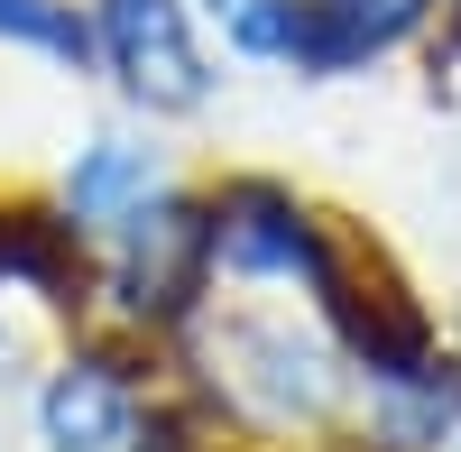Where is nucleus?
Instances as JSON below:
<instances>
[{"instance_id":"20e7f679","label":"nucleus","mask_w":461,"mask_h":452,"mask_svg":"<svg viewBox=\"0 0 461 452\" xmlns=\"http://www.w3.org/2000/svg\"><path fill=\"white\" fill-rule=\"evenodd\" d=\"M37 425L47 452H148V416L111 360H65L37 397Z\"/></svg>"},{"instance_id":"f03ea898","label":"nucleus","mask_w":461,"mask_h":452,"mask_svg":"<svg viewBox=\"0 0 461 452\" xmlns=\"http://www.w3.org/2000/svg\"><path fill=\"white\" fill-rule=\"evenodd\" d=\"M111 231H121V295L139 314H185L194 305V286L212 268V212L148 194L139 212L111 221Z\"/></svg>"},{"instance_id":"6e6552de","label":"nucleus","mask_w":461,"mask_h":452,"mask_svg":"<svg viewBox=\"0 0 461 452\" xmlns=\"http://www.w3.org/2000/svg\"><path fill=\"white\" fill-rule=\"evenodd\" d=\"M0 37H19V47L56 56V65H84L93 56V28L74 19V0H0Z\"/></svg>"},{"instance_id":"39448f33","label":"nucleus","mask_w":461,"mask_h":452,"mask_svg":"<svg viewBox=\"0 0 461 452\" xmlns=\"http://www.w3.org/2000/svg\"><path fill=\"white\" fill-rule=\"evenodd\" d=\"M434 0H295V74H351L360 56H388Z\"/></svg>"},{"instance_id":"0eeeda50","label":"nucleus","mask_w":461,"mask_h":452,"mask_svg":"<svg viewBox=\"0 0 461 452\" xmlns=\"http://www.w3.org/2000/svg\"><path fill=\"white\" fill-rule=\"evenodd\" d=\"M158 194V167H148V148H121V139H93L84 158L65 176V212L74 221H121Z\"/></svg>"},{"instance_id":"7ed1b4c3","label":"nucleus","mask_w":461,"mask_h":452,"mask_svg":"<svg viewBox=\"0 0 461 452\" xmlns=\"http://www.w3.org/2000/svg\"><path fill=\"white\" fill-rule=\"evenodd\" d=\"M212 268H230V277H304V286H323V277H332V249H323L314 221H304L295 194H277V185H230L221 212H212Z\"/></svg>"},{"instance_id":"f257e3e1","label":"nucleus","mask_w":461,"mask_h":452,"mask_svg":"<svg viewBox=\"0 0 461 452\" xmlns=\"http://www.w3.org/2000/svg\"><path fill=\"white\" fill-rule=\"evenodd\" d=\"M93 47L111 56V74H121L130 102H148V111H203V93H212L185 0H102Z\"/></svg>"},{"instance_id":"423d86ee","label":"nucleus","mask_w":461,"mask_h":452,"mask_svg":"<svg viewBox=\"0 0 461 452\" xmlns=\"http://www.w3.org/2000/svg\"><path fill=\"white\" fill-rule=\"evenodd\" d=\"M221 360H258V369H230V388H240L258 416H314L332 397V369L314 342H295L286 323H230L221 332Z\"/></svg>"},{"instance_id":"1a4fd4ad","label":"nucleus","mask_w":461,"mask_h":452,"mask_svg":"<svg viewBox=\"0 0 461 452\" xmlns=\"http://www.w3.org/2000/svg\"><path fill=\"white\" fill-rule=\"evenodd\" d=\"M212 10H230V0H212Z\"/></svg>"}]
</instances>
